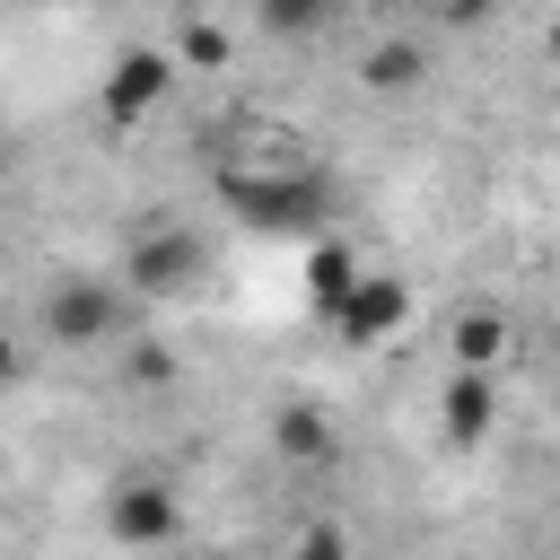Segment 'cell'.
Returning a JSON list of instances; mask_svg holds the SVG:
<instances>
[{
	"mask_svg": "<svg viewBox=\"0 0 560 560\" xmlns=\"http://www.w3.org/2000/svg\"><path fill=\"white\" fill-rule=\"evenodd\" d=\"M210 184H219V201H228L245 228H262V236H315V228L332 219V175L306 166V158H262V166L228 158Z\"/></svg>",
	"mask_w": 560,
	"mask_h": 560,
	"instance_id": "1",
	"label": "cell"
},
{
	"mask_svg": "<svg viewBox=\"0 0 560 560\" xmlns=\"http://www.w3.org/2000/svg\"><path fill=\"white\" fill-rule=\"evenodd\" d=\"M271 446H280L289 464H324V455H332V429H324V411H280V420H271Z\"/></svg>",
	"mask_w": 560,
	"mask_h": 560,
	"instance_id": "11",
	"label": "cell"
},
{
	"mask_svg": "<svg viewBox=\"0 0 560 560\" xmlns=\"http://www.w3.org/2000/svg\"><path fill=\"white\" fill-rule=\"evenodd\" d=\"M499 359H508V315L472 306V315L455 324V368H499Z\"/></svg>",
	"mask_w": 560,
	"mask_h": 560,
	"instance_id": "10",
	"label": "cell"
},
{
	"mask_svg": "<svg viewBox=\"0 0 560 560\" xmlns=\"http://www.w3.org/2000/svg\"><path fill=\"white\" fill-rule=\"evenodd\" d=\"M122 332V289L114 280H52L44 289V341L52 350H96V341H114Z\"/></svg>",
	"mask_w": 560,
	"mask_h": 560,
	"instance_id": "3",
	"label": "cell"
},
{
	"mask_svg": "<svg viewBox=\"0 0 560 560\" xmlns=\"http://www.w3.org/2000/svg\"><path fill=\"white\" fill-rule=\"evenodd\" d=\"M122 376H131V385H166V376H175V359H166L158 341H140V350L122 359Z\"/></svg>",
	"mask_w": 560,
	"mask_h": 560,
	"instance_id": "14",
	"label": "cell"
},
{
	"mask_svg": "<svg viewBox=\"0 0 560 560\" xmlns=\"http://www.w3.org/2000/svg\"><path fill=\"white\" fill-rule=\"evenodd\" d=\"M420 70H429V61H420V44H402V35H394V44H376V52L359 61V79H368L376 96H402V88H420Z\"/></svg>",
	"mask_w": 560,
	"mask_h": 560,
	"instance_id": "9",
	"label": "cell"
},
{
	"mask_svg": "<svg viewBox=\"0 0 560 560\" xmlns=\"http://www.w3.org/2000/svg\"><path fill=\"white\" fill-rule=\"evenodd\" d=\"M0 158H9V149H0Z\"/></svg>",
	"mask_w": 560,
	"mask_h": 560,
	"instance_id": "16",
	"label": "cell"
},
{
	"mask_svg": "<svg viewBox=\"0 0 560 560\" xmlns=\"http://www.w3.org/2000/svg\"><path fill=\"white\" fill-rule=\"evenodd\" d=\"M324 324H332L350 350H376V341H394V332L411 324V289H402L394 271H350V289L324 306Z\"/></svg>",
	"mask_w": 560,
	"mask_h": 560,
	"instance_id": "4",
	"label": "cell"
},
{
	"mask_svg": "<svg viewBox=\"0 0 560 560\" xmlns=\"http://www.w3.org/2000/svg\"><path fill=\"white\" fill-rule=\"evenodd\" d=\"M122 280H131L140 298H192V289L210 280V236L184 228V219H149V228L131 236V254H122Z\"/></svg>",
	"mask_w": 560,
	"mask_h": 560,
	"instance_id": "2",
	"label": "cell"
},
{
	"mask_svg": "<svg viewBox=\"0 0 560 560\" xmlns=\"http://www.w3.org/2000/svg\"><path fill=\"white\" fill-rule=\"evenodd\" d=\"M228 61V35L210 26V18H184V35H175V70H219Z\"/></svg>",
	"mask_w": 560,
	"mask_h": 560,
	"instance_id": "13",
	"label": "cell"
},
{
	"mask_svg": "<svg viewBox=\"0 0 560 560\" xmlns=\"http://www.w3.org/2000/svg\"><path fill=\"white\" fill-rule=\"evenodd\" d=\"M175 52H158V44H131V52H114V70H105V88H96V105H105V122L114 131H131V122H149L166 96H175Z\"/></svg>",
	"mask_w": 560,
	"mask_h": 560,
	"instance_id": "5",
	"label": "cell"
},
{
	"mask_svg": "<svg viewBox=\"0 0 560 560\" xmlns=\"http://www.w3.org/2000/svg\"><path fill=\"white\" fill-rule=\"evenodd\" d=\"M105 534H114V542H175V534H184V508H175V490H158V481H122V490L105 499Z\"/></svg>",
	"mask_w": 560,
	"mask_h": 560,
	"instance_id": "6",
	"label": "cell"
},
{
	"mask_svg": "<svg viewBox=\"0 0 560 560\" xmlns=\"http://www.w3.org/2000/svg\"><path fill=\"white\" fill-rule=\"evenodd\" d=\"M254 18H262V35L306 44V35H324V26L341 18V0H254Z\"/></svg>",
	"mask_w": 560,
	"mask_h": 560,
	"instance_id": "8",
	"label": "cell"
},
{
	"mask_svg": "<svg viewBox=\"0 0 560 560\" xmlns=\"http://www.w3.org/2000/svg\"><path fill=\"white\" fill-rule=\"evenodd\" d=\"M18 368H26V359H18V341L0 332V385H18Z\"/></svg>",
	"mask_w": 560,
	"mask_h": 560,
	"instance_id": "15",
	"label": "cell"
},
{
	"mask_svg": "<svg viewBox=\"0 0 560 560\" xmlns=\"http://www.w3.org/2000/svg\"><path fill=\"white\" fill-rule=\"evenodd\" d=\"M350 271H359V254H350V245H315V262H306V289H315V315H324V306H332V298L350 289Z\"/></svg>",
	"mask_w": 560,
	"mask_h": 560,
	"instance_id": "12",
	"label": "cell"
},
{
	"mask_svg": "<svg viewBox=\"0 0 560 560\" xmlns=\"http://www.w3.org/2000/svg\"><path fill=\"white\" fill-rule=\"evenodd\" d=\"M438 411H446V438H455V446H481L490 420H499V385H490V368H455Z\"/></svg>",
	"mask_w": 560,
	"mask_h": 560,
	"instance_id": "7",
	"label": "cell"
}]
</instances>
